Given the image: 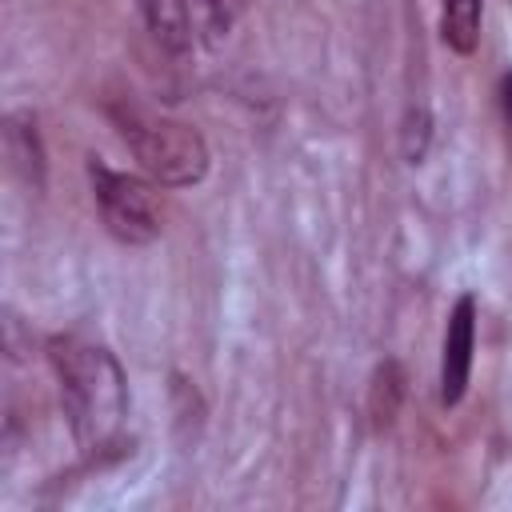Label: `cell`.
<instances>
[{
    "label": "cell",
    "instance_id": "cell-8",
    "mask_svg": "<svg viewBox=\"0 0 512 512\" xmlns=\"http://www.w3.org/2000/svg\"><path fill=\"white\" fill-rule=\"evenodd\" d=\"M480 16H484V0H444V12H440L444 44L460 56H472L480 44Z\"/></svg>",
    "mask_w": 512,
    "mask_h": 512
},
{
    "label": "cell",
    "instance_id": "cell-3",
    "mask_svg": "<svg viewBox=\"0 0 512 512\" xmlns=\"http://www.w3.org/2000/svg\"><path fill=\"white\" fill-rule=\"evenodd\" d=\"M88 180H92L100 220L120 244L140 248L160 236V204H156V192L148 180H140L132 172H116L104 160L88 164Z\"/></svg>",
    "mask_w": 512,
    "mask_h": 512
},
{
    "label": "cell",
    "instance_id": "cell-10",
    "mask_svg": "<svg viewBox=\"0 0 512 512\" xmlns=\"http://www.w3.org/2000/svg\"><path fill=\"white\" fill-rule=\"evenodd\" d=\"M428 140H432V116H428V108H408L404 132H400L404 160H408V164H420L424 152H428Z\"/></svg>",
    "mask_w": 512,
    "mask_h": 512
},
{
    "label": "cell",
    "instance_id": "cell-1",
    "mask_svg": "<svg viewBox=\"0 0 512 512\" xmlns=\"http://www.w3.org/2000/svg\"><path fill=\"white\" fill-rule=\"evenodd\" d=\"M48 360L60 384V408L76 448L80 452L108 448L128 412V380L120 360L104 344L80 336H56L48 344Z\"/></svg>",
    "mask_w": 512,
    "mask_h": 512
},
{
    "label": "cell",
    "instance_id": "cell-2",
    "mask_svg": "<svg viewBox=\"0 0 512 512\" xmlns=\"http://www.w3.org/2000/svg\"><path fill=\"white\" fill-rule=\"evenodd\" d=\"M112 124L148 180L164 188H188L208 176V144L192 124L172 120L164 112H148L140 104H116Z\"/></svg>",
    "mask_w": 512,
    "mask_h": 512
},
{
    "label": "cell",
    "instance_id": "cell-11",
    "mask_svg": "<svg viewBox=\"0 0 512 512\" xmlns=\"http://www.w3.org/2000/svg\"><path fill=\"white\" fill-rule=\"evenodd\" d=\"M500 108H504V120H508V128H512V72L500 80Z\"/></svg>",
    "mask_w": 512,
    "mask_h": 512
},
{
    "label": "cell",
    "instance_id": "cell-9",
    "mask_svg": "<svg viewBox=\"0 0 512 512\" xmlns=\"http://www.w3.org/2000/svg\"><path fill=\"white\" fill-rule=\"evenodd\" d=\"M400 400H404V368L400 360H384L376 364L372 372V388H368V416H372V428H388L400 412Z\"/></svg>",
    "mask_w": 512,
    "mask_h": 512
},
{
    "label": "cell",
    "instance_id": "cell-5",
    "mask_svg": "<svg viewBox=\"0 0 512 512\" xmlns=\"http://www.w3.org/2000/svg\"><path fill=\"white\" fill-rule=\"evenodd\" d=\"M136 4H140V16H144V28H148V36L156 40L160 52H168V56H188L192 52L196 28H192L188 0H136Z\"/></svg>",
    "mask_w": 512,
    "mask_h": 512
},
{
    "label": "cell",
    "instance_id": "cell-6",
    "mask_svg": "<svg viewBox=\"0 0 512 512\" xmlns=\"http://www.w3.org/2000/svg\"><path fill=\"white\" fill-rule=\"evenodd\" d=\"M4 148H8V160L20 172V180L32 184V188H44V144H40L32 112H8V120H4Z\"/></svg>",
    "mask_w": 512,
    "mask_h": 512
},
{
    "label": "cell",
    "instance_id": "cell-7",
    "mask_svg": "<svg viewBox=\"0 0 512 512\" xmlns=\"http://www.w3.org/2000/svg\"><path fill=\"white\" fill-rule=\"evenodd\" d=\"M188 12H192L196 40L208 48H220L240 24V16L248 12V0H188Z\"/></svg>",
    "mask_w": 512,
    "mask_h": 512
},
{
    "label": "cell",
    "instance_id": "cell-4",
    "mask_svg": "<svg viewBox=\"0 0 512 512\" xmlns=\"http://www.w3.org/2000/svg\"><path fill=\"white\" fill-rule=\"evenodd\" d=\"M472 348H476V296L464 292V296H456V304L448 312L444 344H440V404L444 408H456L468 392Z\"/></svg>",
    "mask_w": 512,
    "mask_h": 512
}]
</instances>
